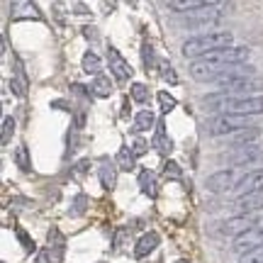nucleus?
Wrapping results in <instances>:
<instances>
[{
    "mask_svg": "<svg viewBox=\"0 0 263 263\" xmlns=\"http://www.w3.org/2000/svg\"><path fill=\"white\" fill-rule=\"evenodd\" d=\"M249 49L246 47H227V49H219V51H212L202 59H195L190 64V76L200 81V83H215L222 78L229 66H236V64H246L249 61Z\"/></svg>",
    "mask_w": 263,
    "mask_h": 263,
    "instance_id": "nucleus-1",
    "label": "nucleus"
},
{
    "mask_svg": "<svg viewBox=\"0 0 263 263\" xmlns=\"http://www.w3.org/2000/svg\"><path fill=\"white\" fill-rule=\"evenodd\" d=\"M205 105L217 115H239V117L263 115V95H227L219 90L205 98Z\"/></svg>",
    "mask_w": 263,
    "mask_h": 263,
    "instance_id": "nucleus-2",
    "label": "nucleus"
},
{
    "mask_svg": "<svg viewBox=\"0 0 263 263\" xmlns=\"http://www.w3.org/2000/svg\"><path fill=\"white\" fill-rule=\"evenodd\" d=\"M234 34L232 32H207V34H197V37H190L188 42H183L180 47V54L185 59H202L212 51H219V49L234 47Z\"/></svg>",
    "mask_w": 263,
    "mask_h": 263,
    "instance_id": "nucleus-3",
    "label": "nucleus"
},
{
    "mask_svg": "<svg viewBox=\"0 0 263 263\" xmlns=\"http://www.w3.org/2000/svg\"><path fill=\"white\" fill-rule=\"evenodd\" d=\"M251 127L246 117H239V115H215L212 120L205 122V132L215 139H222V137H232L236 132Z\"/></svg>",
    "mask_w": 263,
    "mask_h": 263,
    "instance_id": "nucleus-4",
    "label": "nucleus"
},
{
    "mask_svg": "<svg viewBox=\"0 0 263 263\" xmlns=\"http://www.w3.org/2000/svg\"><path fill=\"white\" fill-rule=\"evenodd\" d=\"M246 173H249V168H224V171H217V173H212L210 178L205 180V185L210 193H234V188L241 183V178H244Z\"/></svg>",
    "mask_w": 263,
    "mask_h": 263,
    "instance_id": "nucleus-5",
    "label": "nucleus"
},
{
    "mask_svg": "<svg viewBox=\"0 0 263 263\" xmlns=\"http://www.w3.org/2000/svg\"><path fill=\"white\" fill-rule=\"evenodd\" d=\"M219 159L229 163L232 168H246L249 163H256L258 159H263V149L258 144H244V146H234L232 151L222 154Z\"/></svg>",
    "mask_w": 263,
    "mask_h": 263,
    "instance_id": "nucleus-6",
    "label": "nucleus"
},
{
    "mask_svg": "<svg viewBox=\"0 0 263 263\" xmlns=\"http://www.w3.org/2000/svg\"><path fill=\"white\" fill-rule=\"evenodd\" d=\"M261 246H263V224H256V227H251L249 232L236 236L234 241H232V251H234L236 256H244V254H249V251L261 249Z\"/></svg>",
    "mask_w": 263,
    "mask_h": 263,
    "instance_id": "nucleus-7",
    "label": "nucleus"
},
{
    "mask_svg": "<svg viewBox=\"0 0 263 263\" xmlns=\"http://www.w3.org/2000/svg\"><path fill=\"white\" fill-rule=\"evenodd\" d=\"M256 224H261L256 217L251 215H236L232 217V219H227V222H222V224H217V229H219V234L222 236H239V234H244V232H249L251 227Z\"/></svg>",
    "mask_w": 263,
    "mask_h": 263,
    "instance_id": "nucleus-8",
    "label": "nucleus"
},
{
    "mask_svg": "<svg viewBox=\"0 0 263 263\" xmlns=\"http://www.w3.org/2000/svg\"><path fill=\"white\" fill-rule=\"evenodd\" d=\"M107 66H110V73L115 76L117 83H127L132 76H134L129 61H127V59H124L115 47H107Z\"/></svg>",
    "mask_w": 263,
    "mask_h": 263,
    "instance_id": "nucleus-9",
    "label": "nucleus"
},
{
    "mask_svg": "<svg viewBox=\"0 0 263 263\" xmlns=\"http://www.w3.org/2000/svg\"><path fill=\"white\" fill-rule=\"evenodd\" d=\"M236 215H254V212H261L263 210V190H254V193H246V195H239L232 205Z\"/></svg>",
    "mask_w": 263,
    "mask_h": 263,
    "instance_id": "nucleus-10",
    "label": "nucleus"
},
{
    "mask_svg": "<svg viewBox=\"0 0 263 263\" xmlns=\"http://www.w3.org/2000/svg\"><path fill=\"white\" fill-rule=\"evenodd\" d=\"M256 76V68L249 64H236V66H229L224 73H222V78L219 81H215L219 88H224V85L234 83V81H241V78H254Z\"/></svg>",
    "mask_w": 263,
    "mask_h": 263,
    "instance_id": "nucleus-11",
    "label": "nucleus"
},
{
    "mask_svg": "<svg viewBox=\"0 0 263 263\" xmlns=\"http://www.w3.org/2000/svg\"><path fill=\"white\" fill-rule=\"evenodd\" d=\"M263 88V81L261 78H241V81H234V83H229L222 88V93L227 95H251L256 90H261Z\"/></svg>",
    "mask_w": 263,
    "mask_h": 263,
    "instance_id": "nucleus-12",
    "label": "nucleus"
},
{
    "mask_svg": "<svg viewBox=\"0 0 263 263\" xmlns=\"http://www.w3.org/2000/svg\"><path fill=\"white\" fill-rule=\"evenodd\" d=\"M10 15L12 20H42L32 0H10Z\"/></svg>",
    "mask_w": 263,
    "mask_h": 263,
    "instance_id": "nucleus-13",
    "label": "nucleus"
},
{
    "mask_svg": "<svg viewBox=\"0 0 263 263\" xmlns=\"http://www.w3.org/2000/svg\"><path fill=\"white\" fill-rule=\"evenodd\" d=\"M254 190H263V168L249 171L241 178V183L234 188V193L239 197V195H246V193H254Z\"/></svg>",
    "mask_w": 263,
    "mask_h": 263,
    "instance_id": "nucleus-14",
    "label": "nucleus"
},
{
    "mask_svg": "<svg viewBox=\"0 0 263 263\" xmlns=\"http://www.w3.org/2000/svg\"><path fill=\"white\" fill-rule=\"evenodd\" d=\"M222 0H168V8L173 12H195V10L215 8Z\"/></svg>",
    "mask_w": 263,
    "mask_h": 263,
    "instance_id": "nucleus-15",
    "label": "nucleus"
},
{
    "mask_svg": "<svg viewBox=\"0 0 263 263\" xmlns=\"http://www.w3.org/2000/svg\"><path fill=\"white\" fill-rule=\"evenodd\" d=\"M197 12V10H195ZM222 17V12L217 8H207V10H200L197 15H193V12H188V17L180 20V25H185V27H197V25H212V22H217V20Z\"/></svg>",
    "mask_w": 263,
    "mask_h": 263,
    "instance_id": "nucleus-16",
    "label": "nucleus"
},
{
    "mask_svg": "<svg viewBox=\"0 0 263 263\" xmlns=\"http://www.w3.org/2000/svg\"><path fill=\"white\" fill-rule=\"evenodd\" d=\"M98 176H100L103 190H115V185H117V163L110 161L107 156H103V159H100V171H98Z\"/></svg>",
    "mask_w": 263,
    "mask_h": 263,
    "instance_id": "nucleus-17",
    "label": "nucleus"
},
{
    "mask_svg": "<svg viewBox=\"0 0 263 263\" xmlns=\"http://www.w3.org/2000/svg\"><path fill=\"white\" fill-rule=\"evenodd\" d=\"M161 244V236L156 232H146V234H141L137 239V244H134V258H146L151 251H156V246Z\"/></svg>",
    "mask_w": 263,
    "mask_h": 263,
    "instance_id": "nucleus-18",
    "label": "nucleus"
},
{
    "mask_svg": "<svg viewBox=\"0 0 263 263\" xmlns=\"http://www.w3.org/2000/svg\"><path fill=\"white\" fill-rule=\"evenodd\" d=\"M151 146L159 151L161 156H168L171 151H173V141H171L168 132H166V124H163V122L156 124V134H154V141H151Z\"/></svg>",
    "mask_w": 263,
    "mask_h": 263,
    "instance_id": "nucleus-19",
    "label": "nucleus"
},
{
    "mask_svg": "<svg viewBox=\"0 0 263 263\" xmlns=\"http://www.w3.org/2000/svg\"><path fill=\"white\" fill-rule=\"evenodd\" d=\"M10 90L17 98H25V93H27V76H25V68H22L20 59H15V73L10 78Z\"/></svg>",
    "mask_w": 263,
    "mask_h": 263,
    "instance_id": "nucleus-20",
    "label": "nucleus"
},
{
    "mask_svg": "<svg viewBox=\"0 0 263 263\" xmlns=\"http://www.w3.org/2000/svg\"><path fill=\"white\" fill-rule=\"evenodd\" d=\"M64 249H66V239H64V234L59 232L57 227H51V232H49V251L54 254L57 263L64 261Z\"/></svg>",
    "mask_w": 263,
    "mask_h": 263,
    "instance_id": "nucleus-21",
    "label": "nucleus"
},
{
    "mask_svg": "<svg viewBox=\"0 0 263 263\" xmlns=\"http://www.w3.org/2000/svg\"><path fill=\"white\" fill-rule=\"evenodd\" d=\"M139 188L146 197H156L159 195V185H156V176L151 173L149 168H141L139 171Z\"/></svg>",
    "mask_w": 263,
    "mask_h": 263,
    "instance_id": "nucleus-22",
    "label": "nucleus"
},
{
    "mask_svg": "<svg viewBox=\"0 0 263 263\" xmlns=\"http://www.w3.org/2000/svg\"><path fill=\"white\" fill-rule=\"evenodd\" d=\"M258 134H261V129H258V127H246V129L236 132V134H232V137H229V144H232V146H244V144H254V141L258 139Z\"/></svg>",
    "mask_w": 263,
    "mask_h": 263,
    "instance_id": "nucleus-23",
    "label": "nucleus"
},
{
    "mask_svg": "<svg viewBox=\"0 0 263 263\" xmlns=\"http://www.w3.org/2000/svg\"><path fill=\"white\" fill-rule=\"evenodd\" d=\"M154 124H156V117H154V112L144 107V110H139V112H137V117H134V127H132V129L137 132V134H141V132H149Z\"/></svg>",
    "mask_w": 263,
    "mask_h": 263,
    "instance_id": "nucleus-24",
    "label": "nucleus"
},
{
    "mask_svg": "<svg viewBox=\"0 0 263 263\" xmlns=\"http://www.w3.org/2000/svg\"><path fill=\"white\" fill-rule=\"evenodd\" d=\"M90 93L95 95V98H110L112 95V83H110V78L107 76H95L93 85H90Z\"/></svg>",
    "mask_w": 263,
    "mask_h": 263,
    "instance_id": "nucleus-25",
    "label": "nucleus"
},
{
    "mask_svg": "<svg viewBox=\"0 0 263 263\" xmlns=\"http://www.w3.org/2000/svg\"><path fill=\"white\" fill-rule=\"evenodd\" d=\"M81 66H83L85 73H93V76H100V71H103V61H100V57H98L95 51H90V49L83 54Z\"/></svg>",
    "mask_w": 263,
    "mask_h": 263,
    "instance_id": "nucleus-26",
    "label": "nucleus"
},
{
    "mask_svg": "<svg viewBox=\"0 0 263 263\" xmlns=\"http://www.w3.org/2000/svg\"><path fill=\"white\" fill-rule=\"evenodd\" d=\"M15 166H17L20 171H25V173H29V171H32L29 151H27V146H25V144H22V146H17V151H15Z\"/></svg>",
    "mask_w": 263,
    "mask_h": 263,
    "instance_id": "nucleus-27",
    "label": "nucleus"
},
{
    "mask_svg": "<svg viewBox=\"0 0 263 263\" xmlns=\"http://www.w3.org/2000/svg\"><path fill=\"white\" fill-rule=\"evenodd\" d=\"M134 159H137V156H134V151H132L129 146H122L120 154H117V166H120L122 171H132L134 168Z\"/></svg>",
    "mask_w": 263,
    "mask_h": 263,
    "instance_id": "nucleus-28",
    "label": "nucleus"
},
{
    "mask_svg": "<svg viewBox=\"0 0 263 263\" xmlns=\"http://www.w3.org/2000/svg\"><path fill=\"white\" fill-rule=\"evenodd\" d=\"M85 210H88V195L85 193H78L71 202V217H83Z\"/></svg>",
    "mask_w": 263,
    "mask_h": 263,
    "instance_id": "nucleus-29",
    "label": "nucleus"
},
{
    "mask_svg": "<svg viewBox=\"0 0 263 263\" xmlns=\"http://www.w3.org/2000/svg\"><path fill=\"white\" fill-rule=\"evenodd\" d=\"M159 76L166 81L168 85H176L178 83V76H176V68L168 64V61H159Z\"/></svg>",
    "mask_w": 263,
    "mask_h": 263,
    "instance_id": "nucleus-30",
    "label": "nucleus"
},
{
    "mask_svg": "<svg viewBox=\"0 0 263 263\" xmlns=\"http://www.w3.org/2000/svg\"><path fill=\"white\" fill-rule=\"evenodd\" d=\"M159 105H161V112L168 115L171 110H176L178 100H176V98H173V95H171L168 90H161V93H159Z\"/></svg>",
    "mask_w": 263,
    "mask_h": 263,
    "instance_id": "nucleus-31",
    "label": "nucleus"
},
{
    "mask_svg": "<svg viewBox=\"0 0 263 263\" xmlns=\"http://www.w3.org/2000/svg\"><path fill=\"white\" fill-rule=\"evenodd\" d=\"M132 100H137V103H146V100H149V85L132 83Z\"/></svg>",
    "mask_w": 263,
    "mask_h": 263,
    "instance_id": "nucleus-32",
    "label": "nucleus"
},
{
    "mask_svg": "<svg viewBox=\"0 0 263 263\" xmlns=\"http://www.w3.org/2000/svg\"><path fill=\"white\" fill-rule=\"evenodd\" d=\"M15 234H17L20 244L25 246V251H27V254H34V251H37V246H34V241L29 239V236H27V232H25L22 227H15Z\"/></svg>",
    "mask_w": 263,
    "mask_h": 263,
    "instance_id": "nucleus-33",
    "label": "nucleus"
},
{
    "mask_svg": "<svg viewBox=\"0 0 263 263\" xmlns=\"http://www.w3.org/2000/svg\"><path fill=\"white\" fill-rule=\"evenodd\" d=\"M12 132H15V120L12 117H3V137H0V141H3V146L10 141V137H12Z\"/></svg>",
    "mask_w": 263,
    "mask_h": 263,
    "instance_id": "nucleus-34",
    "label": "nucleus"
},
{
    "mask_svg": "<svg viewBox=\"0 0 263 263\" xmlns=\"http://www.w3.org/2000/svg\"><path fill=\"white\" fill-rule=\"evenodd\" d=\"M141 59H144V68H146V71L154 68V49H151L149 42L141 44Z\"/></svg>",
    "mask_w": 263,
    "mask_h": 263,
    "instance_id": "nucleus-35",
    "label": "nucleus"
},
{
    "mask_svg": "<svg viewBox=\"0 0 263 263\" xmlns=\"http://www.w3.org/2000/svg\"><path fill=\"white\" fill-rule=\"evenodd\" d=\"M163 176L168 180H180L183 178V173H180V168H178V163H173V161H168L166 166H163Z\"/></svg>",
    "mask_w": 263,
    "mask_h": 263,
    "instance_id": "nucleus-36",
    "label": "nucleus"
},
{
    "mask_svg": "<svg viewBox=\"0 0 263 263\" xmlns=\"http://www.w3.org/2000/svg\"><path fill=\"white\" fill-rule=\"evenodd\" d=\"M239 263H263V246L256 249V251H249V254L239 256Z\"/></svg>",
    "mask_w": 263,
    "mask_h": 263,
    "instance_id": "nucleus-37",
    "label": "nucleus"
},
{
    "mask_svg": "<svg viewBox=\"0 0 263 263\" xmlns=\"http://www.w3.org/2000/svg\"><path fill=\"white\" fill-rule=\"evenodd\" d=\"M88 168H90V159H81V161H78V163H76V166H73L71 171H73V176H76V178H83L85 173H88Z\"/></svg>",
    "mask_w": 263,
    "mask_h": 263,
    "instance_id": "nucleus-38",
    "label": "nucleus"
},
{
    "mask_svg": "<svg viewBox=\"0 0 263 263\" xmlns=\"http://www.w3.org/2000/svg\"><path fill=\"white\" fill-rule=\"evenodd\" d=\"M132 151H134V156H144V154L149 151V141H146V139H137V141H134V146H132Z\"/></svg>",
    "mask_w": 263,
    "mask_h": 263,
    "instance_id": "nucleus-39",
    "label": "nucleus"
},
{
    "mask_svg": "<svg viewBox=\"0 0 263 263\" xmlns=\"http://www.w3.org/2000/svg\"><path fill=\"white\" fill-rule=\"evenodd\" d=\"M51 256H54V254H51L49 249H42V251L37 254V263H54V261H51Z\"/></svg>",
    "mask_w": 263,
    "mask_h": 263,
    "instance_id": "nucleus-40",
    "label": "nucleus"
},
{
    "mask_svg": "<svg viewBox=\"0 0 263 263\" xmlns=\"http://www.w3.org/2000/svg\"><path fill=\"white\" fill-rule=\"evenodd\" d=\"M71 90H73L76 95H90V90H88V88H85V85H81V83H71Z\"/></svg>",
    "mask_w": 263,
    "mask_h": 263,
    "instance_id": "nucleus-41",
    "label": "nucleus"
},
{
    "mask_svg": "<svg viewBox=\"0 0 263 263\" xmlns=\"http://www.w3.org/2000/svg\"><path fill=\"white\" fill-rule=\"evenodd\" d=\"M176 263H188V261H176Z\"/></svg>",
    "mask_w": 263,
    "mask_h": 263,
    "instance_id": "nucleus-42",
    "label": "nucleus"
},
{
    "mask_svg": "<svg viewBox=\"0 0 263 263\" xmlns=\"http://www.w3.org/2000/svg\"><path fill=\"white\" fill-rule=\"evenodd\" d=\"M100 263H105V261H100Z\"/></svg>",
    "mask_w": 263,
    "mask_h": 263,
    "instance_id": "nucleus-43",
    "label": "nucleus"
}]
</instances>
